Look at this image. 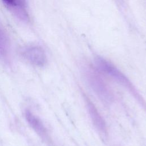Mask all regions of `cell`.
<instances>
[{"label":"cell","mask_w":146,"mask_h":146,"mask_svg":"<svg viewBox=\"0 0 146 146\" xmlns=\"http://www.w3.org/2000/svg\"><path fill=\"white\" fill-rule=\"evenodd\" d=\"M25 118L36 133L44 140H48L47 130L41 120L29 110L25 111Z\"/></svg>","instance_id":"obj_6"},{"label":"cell","mask_w":146,"mask_h":146,"mask_svg":"<svg viewBox=\"0 0 146 146\" xmlns=\"http://www.w3.org/2000/svg\"><path fill=\"white\" fill-rule=\"evenodd\" d=\"M87 80L94 92L104 103H112L113 96L111 90L96 71L89 70L86 73Z\"/></svg>","instance_id":"obj_2"},{"label":"cell","mask_w":146,"mask_h":146,"mask_svg":"<svg viewBox=\"0 0 146 146\" xmlns=\"http://www.w3.org/2000/svg\"><path fill=\"white\" fill-rule=\"evenodd\" d=\"M86 101L88 112L94 125L100 132L106 134L107 132V128L103 118L102 117L94 104H93L90 99L86 98Z\"/></svg>","instance_id":"obj_5"},{"label":"cell","mask_w":146,"mask_h":146,"mask_svg":"<svg viewBox=\"0 0 146 146\" xmlns=\"http://www.w3.org/2000/svg\"><path fill=\"white\" fill-rule=\"evenodd\" d=\"M10 52V42L4 29L0 25V59H7Z\"/></svg>","instance_id":"obj_7"},{"label":"cell","mask_w":146,"mask_h":146,"mask_svg":"<svg viewBox=\"0 0 146 146\" xmlns=\"http://www.w3.org/2000/svg\"><path fill=\"white\" fill-rule=\"evenodd\" d=\"M21 55L29 63L36 66H43L47 62L46 52L39 46L31 45L24 47L21 50Z\"/></svg>","instance_id":"obj_3"},{"label":"cell","mask_w":146,"mask_h":146,"mask_svg":"<svg viewBox=\"0 0 146 146\" xmlns=\"http://www.w3.org/2000/svg\"><path fill=\"white\" fill-rule=\"evenodd\" d=\"M4 4L10 9L15 15L23 21L29 19L26 0H2Z\"/></svg>","instance_id":"obj_4"},{"label":"cell","mask_w":146,"mask_h":146,"mask_svg":"<svg viewBox=\"0 0 146 146\" xmlns=\"http://www.w3.org/2000/svg\"><path fill=\"white\" fill-rule=\"evenodd\" d=\"M95 63L96 67L99 70L108 75L119 83L121 84L125 88H126L131 93V94L133 95L135 99L137 100L141 105L145 108L146 110V103L144 102L142 97L140 95L133 85L125 76V75H124L120 71H119L111 63L103 59L98 58L96 60Z\"/></svg>","instance_id":"obj_1"}]
</instances>
